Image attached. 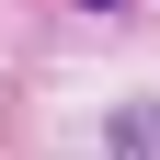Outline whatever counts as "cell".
<instances>
[{"label":"cell","instance_id":"obj_1","mask_svg":"<svg viewBox=\"0 0 160 160\" xmlns=\"http://www.w3.org/2000/svg\"><path fill=\"white\" fill-rule=\"evenodd\" d=\"M114 137H126V160H160V126H149V114H126Z\"/></svg>","mask_w":160,"mask_h":160}]
</instances>
